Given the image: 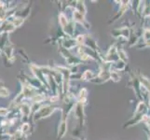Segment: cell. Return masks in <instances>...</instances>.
<instances>
[{"instance_id":"6da1fadb","label":"cell","mask_w":150,"mask_h":140,"mask_svg":"<svg viewBox=\"0 0 150 140\" xmlns=\"http://www.w3.org/2000/svg\"><path fill=\"white\" fill-rule=\"evenodd\" d=\"M146 4H144V8L142 9V15L144 18L150 17V1H146Z\"/></svg>"},{"instance_id":"7a4b0ae2","label":"cell","mask_w":150,"mask_h":140,"mask_svg":"<svg viewBox=\"0 0 150 140\" xmlns=\"http://www.w3.org/2000/svg\"><path fill=\"white\" fill-rule=\"evenodd\" d=\"M111 77H112V79L115 80V81H118V80H120V77L118 76V75H117L116 73H112L111 74Z\"/></svg>"},{"instance_id":"3957f363","label":"cell","mask_w":150,"mask_h":140,"mask_svg":"<svg viewBox=\"0 0 150 140\" xmlns=\"http://www.w3.org/2000/svg\"><path fill=\"white\" fill-rule=\"evenodd\" d=\"M149 18H150V17H149Z\"/></svg>"}]
</instances>
